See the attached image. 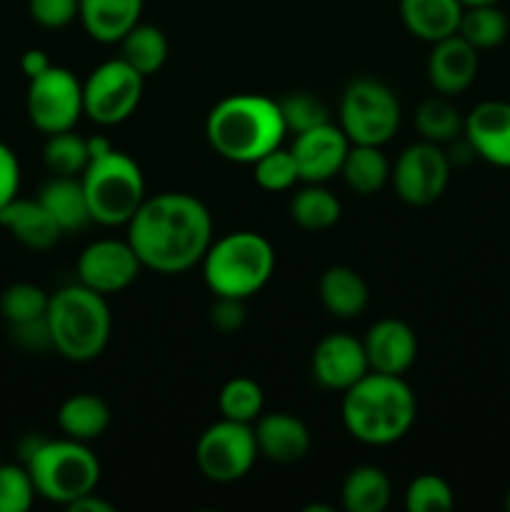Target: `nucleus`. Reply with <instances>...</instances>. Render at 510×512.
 <instances>
[{"mask_svg": "<svg viewBox=\"0 0 510 512\" xmlns=\"http://www.w3.org/2000/svg\"><path fill=\"white\" fill-rule=\"evenodd\" d=\"M280 113H283L285 128L293 130L295 135L305 133L310 128L330 123L328 105L313 93H290L288 98L278 100Z\"/></svg>", "mask_w": 510, "mask_h": 512, "instance_id": "37", "label": "nucleus"}, {"mask_svg": "<svg viewBox=\"0 0 510 512\" xmlns=\"http://www.w3.org/2000/svg\"><path fill=\"white\" fill-rule=\"evenodd\" d=\"M363 348L370 370L385 375H403L418 358L415 330L398 318H383L370 325Z\"/></svg>", "mask_w": 510, "mask_h": 512, "instance_id": "17", "label": "nucleus"}, {"mask_svg": "<svg viewBox=\"0 0 510 512\" xmlns=\"http://www.w3.org/2000/svg\"><path fill=\"white\" fill-rule=\"evenodd\" d=\"M128 243L143 268L178 275L198 265L213 243V218L195 195L145 198L128 223Z\"/></svg>", "mask_w": 510, "mask_h": 512, "instance_id": "1", "label": "nucleus"}, {"mask_svg": "<svg viewBox=\"0 0 510 512\" xmlns=\"http://www.w3.org/2000/svg\"><path fill=\"white\" fill-rule=\"evenodd\" d=\"M455 505L453 488L440 475H418L405 490V510L408 512H448Z\"/></svg>", "mask_w": 510, "mask_h": 512, "instance_id": "35", "label": "nucleus"}, {"mask_svg": "<svg viewBox=\"0 0 510 512\" xmlns=\"http://www.w3.org/2000/svg\"><path fill=\"white\" fill-rule=\"evenodd\" d=\"M143 80L123 58L100 63L83 83L85 115L105 128L128 120L143 98Z\"/></svg>", "mask_w": 510, "mask_h": 512, "instance_id": "9", "label": "nucleus"}, {"mask_svg": "<svg viewBox=\"0 0 510 512\" xmlns=\"http://www.w3.org/2000/svg\"><path fill=\"white\" fill-rule=\"evenodd\" d=\"M478 75V48L468 43L463 35L433 43V53L428 58V80L438 95H460L473 85Z\"/></svg>", "mask_w": 510, "mask_h": 512, "instance_id": "18", "label": "nucleus"}, {"mask_svg": "<svg viewBox=\"0 0 510 512\" xmlns=\"http://www.w3.org/2000/svg\"><path fill=\"white\" fill-rule=\"evenodd\" d=\"M465 118H460L458 108L448 100V95L428 98L415 110V130L420 133V140L428 143H455L463 135Z\"/></svg>", "mask_w": 510, "mask_h": 512, "instance_id": "30", "label": "nucleus"}, {"mask_svg": "<svg viewBox=\"0 0 510 512\" xmlns=\"http://www.w3.org/2000/svg\"><path fill=\"white\" fill-rule=\"evenodd\" d=\"M25 468L35 493L68 508L73 500L93 493L100 480V463L88 443L80 440H38L25 455Z\"/></svg>", "mask_w": 510, "mask_h": 512, "instance_id": "6", "label": "nucleus"}, {"mask_svg": "<svg viewBox=\"0 0 510 512\" xmlns=\"http://www.w3.org/2000/svg\"><path fill=\"white\" fill-rule=\"evenodd\" d=\"M50 295L33 283H13L0 295V313L8 320V325L33 323V320L45 318L48 313Z\"/></svg>", "mask_w": 510, "mask_h": 512, "instance_id": "34", "label": "nucleus"}, {"mask_svg": "<svg viewBox=\"0 0 510 512\" xmlns=\"http://www.w3.org/2000/svg\"><path fill=\"white\" fill-rule=\"evenodd\" d=\"M460 3H463V8H470V5H493L500 0H460Z\"/></svg>", "mask_w": 510, "mask_h": 512, "instance_id": "45", "label": "nucleus"}, {"mask_svg": "<svg viewBox=\"0 0 510 512\" xmlns=\"http://www.w3.org/2000/svg\"><path fill=\"white\" fill-rule=\"evenodd\" d=\"M35 485L25 465H0V512H25L35 500Z\"/></svg>", "mask_w": 510, "mask_h": 512, "instance_id": "38", "label": "nucleus"}, {"mask_svg": "<svg viewBox=\"0 0 510 512\" xmlns=\"http://www.w3.org/2000/svg\"><path fill=\"white\" fill-rule=\"evenodd\" d=\"M348 148L350 140L345 138L340 125L325 123L295 135L290 153H293L303 183H325L340 175Z\"/></svg>", "mask_w": 510, "mask_h": 512, "instance_id": "14", "label": "nucleus"}, {"mask_svg": "<svg viewBox=\"0 0 510 512\" xmlns=\"http://www.w3.org/2000/svg\"><path fill=\"white\" fill-rule=\"evenodd\" d=\"M258 455L273 463H298L310 450V430L290 413L260 415L253 423Z\"/></svg>", "mask_w": 510, "mask_h": 512, "instance_id": "19", "label": "nucleus"}, {"mask_svg": "<svg viewBox=\"0 0 510 512\" xmlns=\"http://www.w3.org/2000/svg\"><path fill=\"white\" fill-rule=\"evenodd\" d=\"M418 400L403 375L370 370L343 393V425L358 443L393 445L408 435Z\"/></svg>", "mask_w": 510, "mask_h": 512, "instance_id": "3", "label": "nucleus"}, {"mask_svg": "<svg viewBox=\"0 0 510 512\" xmlns=\"http://www.w3.org/2000/svg\"><path fill=\"white\" fill-rule=\"evenodd\" d=\"M80 183L90 218L100 225H128L148 198L140 165L115 148L90 160L80 175Z\"/></svg>", "mask_w": 510, "mask_h": 512, "instance_id": "7", "label": "nucleus"}, {"mask_svg": "<svg viewBox=\"0 0 510 512\" xmlns=\"http://www.w3.org/2000/svg\"><path fill=\"white\" fill-rule=\"evenodd\" d=\"M0 225L10 230L15 240L33 250H48L60 240L63 230L55 223L53 215L45 210V205L35 200L13 198L0 210Z\"/></svg>", "mask_w": 510, "mask_h": 512, "instance_id": "21", "label": "nucleus"}, {"mask_svg": "<svg viewBox=\"0 0 510 512\" xmlns=\"http://www.w3.org/2000/svg\"><path fill=\"white\" fill-rule=\"evenodd\" d=\"M13 338L18 340L23 348L28 350H43V348H53L50 343V330H48V320L40 318L33 320V323H23V325H13Z\"/></svg>", "mask_w": 510, "mask_h": 512, "instance_id": "42", "label": "nucleus"}, {"mask_svg": "<svg viewBox=\"0 0 510 512\" xmlns=\"http://www.w3.org/2000/svg\"><path fill=\"white\" fill-rule=\"evenodd\" d=\"M318 293L323 308L340 320L358 318L368 308V285L348 265H333L325 270Z\"/></svg>", "mask_w": 510, "mask_h": 512, "instance_id": "23", "label": "nucleus"}, {"mask_svg": "<svg viewBox=\"0 0 510 512\" xmlns=\"http://www.w3.org/2000/svg\"><path fill=\"white\" fill-rule=\"evenodd\" d=\"M50 58L48 55L43 53V50H25L23 53V58H20V70H23L25 73V78H35V75H40V73H45V70L50 68Z\"/></svg>", "mask_w": 510, "mask_h": 512, "instance_id": "43", "label": "nucleus"}, {"mask_svg": "<svg viewBox=\"0 0 510 512\" xmlns=\"http://www.w3.org/2000/svg\"><path fill=\"white\" fill-rule=\"evenodd\" d=\"M38 200L45 205L55 223L60 225L63 233H73V230L85 228L90 223L88 200H85V190L80 178H65V175H53L48 183L40 188Z\"/></svg>", "mask_w": 510, "mask_h": 512, "instance_id": "24", "label": "nucleus"}, {"mask_svg": "<svg viewBox=\"0 0 510 512\" xmlns=\"http://www.w3.org/2000/svg\"><path fill=\"white\" fill-rule=\"evenodd\" d=\"M310 370H313V378L318 380V385L345 393V390L353 388L363 375L370 373L363 340L345 333L325 335V338L315 345Z\"/></svg>", "mask_w": 510, "mask_h": 512, "instance_id": "15", "label": "nucleus"}, {"mask_svg": "<svg viewBox=\"0 0 510 512\" xmlns=\"http://www.w3.org/2000/svg\"><path fill=\"white\" fill-rule=\"evenodd\" d=\"M50 343L73 363H88L105 350L113 330V318L105 295L85 288L83 283L55 290L45 313Z\"/></svg>", "mask_w": 510, "mask_h": 512, "instance_id": "4", "label": "nucleus"}, {"mask_svg": "<svg viewBox=\"0 0 510 512\" xmlns=\"http://www.w3.org/2000/svg\"><path fill=\"white\" fill-rule=\"evenodd\" d=\"M390 163L385 158L383 148L378 145H353L350 143L348 155L343 160V175L345 185L358 195H373L383 188L390 180Z\"/></svg>", "mask_w": 510, "mask_h": 512, "instance_id": "27", "label": "nucleus"}, {"mask_svg": "<svg viewBox=\"0 0 510 512\" xmlns=\"http://www.w3.org/2000/svg\"><path fill=\"white\" fill-rule=\"evenodd\" d=\"M290 218L298 228L318 233L333 228L340 220V200L320 183H308L290 200Z\"/></svg>", "mask_w": 510, "mask_h": 512, "instance_id": "29", "label": "nucleus"}, {"mask_svg": "<svg viewBox=\"0 0 510 512\" xmlns=\"http://www.w3.org/2000/svg\"><path fill=\"white\" fill-rule=\"evenodd\" d=\"M263 388L253 378H233L218 395V408L225 420L253 425L263 415Z\"/></svg>", "mask_w": 510, "mask_h": 512, "instance_id": "33", "label": "nucleus"}, {"mask_svg": "<svg viewBox=\"0 0 510 512\" xmlns=\"http://www.w3.org/2000/svg\"><path fill=\"white\" fill-rule=\"evenodd\" d=\"M58 425L65 438L90 443L98 440L110 425V408L103 398L90 393L70 395L58 410Z\"/></svg>", "mask_w": 510, "mask_h": 512, "instance_id": "25", "label": "nucleus"}, {"mask_svg": "<svg viewBox=\"0 0 510 512\" xmlns=\"http://www.w3.org/2000/svg\"><path fill=\"white\" fill-rule=\"evenodd\" d=\"M28 118L40 133L53 135L73 130L83 110V83L68 68L50 65L45 73L35 75L28 83Z\"/></svg>", "mask_w": 510, "mask_h": 512, "instance_id": "11", "label": "nucleus"}, {"mask_svg": "<svg viewBox=\"0 0 510 512\" xmlns=\"http://www.w3.org/2000/svg\"><path fill=\"white\" fill-rule=\"evenodd\" d=\"M80 0H28L30 18L43 28H65L78 18Z\"/></svg>", "mask_w": 510, "mask_h": 512, "instance_id": "39", "label": "nucleus"}, {"mask_svg": "<svg viewBox=\"0 0 510 512\" xmlns=\"http://www.w3.org/2000/svg\"><path fill=\"white\" fill-rule=\"evenodd\" d=\"M258 458L253 425L218 420L195 443V463L213 483H235L245 478Z\"/></svg>", "mask_w": 510, "mask_h": 512, "instance_id": "10", "label": "nucleus"}, {"mask_svg": "<svg viewBox=\"0 0 510 512\" xmlns=\"http://www.w3.org/2000/svg\"><path fill=\"white\" fill-rule=\"evenodd\" d=\"M45 168L53 175H65V178H80L90 163L88 138H80L73 130L48 135V143L43 148Z\"/></svg>", "mask_w": 510, "mask_h": 512, "instance_id": "32", "label": "nucleus"}, {"mask_svg": "<svg viewBox=\"0 0 510 512\" xmlns=\"http://www.w3.org/2000/svg\"><path fill=\"white\" fill-rule=\"evenodd\" d=\"M245 300L240 298H225V295H215V305L210 310V320L223 333H233L243 325L245 320Z\"/></svg>", "mask_w": 510, "mask_h": 512, "instance_id": "40", "label": "nucleus"}, {"mask_svg": "<svg viewBox=\"0 0 510 512\" xmlns=\"http://www.w3.org/2000/svg\"><path fill=\"white\" fill-rule=\"evenodd\" d=\"M393 498V483L375 465H360L348 473L340 500L348 512H383Z\"/></svg>", "mask_w": 510, "mask_h": 512, "instance_id": "26", "label": "nucleus"}, {"mask_svg": "<svg viewBox=\"0 0 510 512\" xmlns=\"http://www.w3.org/2000/svg\"><path fill=\"white\" fill-rule=\"evenodd\" d=\"M463 138L478 158L510 168V103L483 100L465 115Z\"/></svg>", "mask_w": 510, "mask_h": 512, "instance_id": "16", "label": "nucleus"}, {"mask_svg": "<svg viewBox=\"0 0 510 512\" xmlns=\"http://www.w3.org/2000/svg\"><path fill=\"white\" fill-rule=\"evenodd\" d=\"M143 270L133 245L125 240L103 238L90 243L78 258V283L100 295H113L130 288Z\"/></svg>", "mask_w": 510, "mask_h": 512, "instance_id": "13", "label": "nucleus"}, {"mask_svg": "<svg viewBox=\"0 0 510 512\" xmlns=\"http://www.w3.org/2000/svg\"><path fill=\"white\" fill-rule=\"evenodd\" d=\"M338 125L353 145L383 148L400 125V103L393 90L373 78H358L345 88Z\"/></svg>", "mask_w": 510, "mask_h": 512, "instance_id": "8", "label": "nucleus"}, {"mask_svg": "<svg viewBox=\"0 0 510 512\" xmlns=\"http://www.w3.org/2000/svg\"><path fill=\"white\" fill-rule=\"evenodd\" d=\"M450 168L453 163L438 143L418 140L398 155L390 170V183L403 203L423 208L445 193L450 183Z\"/></svg>", "mask_w": 510, "mask_h": 512, "instance_id": "12", "label": "nucleus"}, {"mask_svg": "<svg viewBox=\"0 0 510 512\" xmlns=\"http://www.w3.org/2000/svg\"><path fill=\"white\" fill-rule=\"evenodd\" d=\"M285 120L280 103L265 95H230L213 105L205 120V138L220 158L248 163L283 143Z\"/></svg>", "mask_w": 510, "mask_h": 512, "instance_id": "2", "label": "nucleus"}, {"mask_svg": "<svg viewBox=\"0 0 510 512\" xmlns=\"http://www.w3.org/2000/svg\"><path fill=\"white\" fill-rule=\"evenodd\" d=\"M508 30V15L498 8V3L463 8V18L458 25V35H463L478 50L498 48L508 38Z\"/></svg>", "mask_w": 510, "mask_h": 512, "instance_id": "31", "label": "nucleus"}, {"mask_svg": "<svg viewBox=\"0 0 510 512\" xmlns=\"http://www.w3.org/2000/svg\"><path fill=\"white\" fill-rule=\"evenodd\" d=\"M20 188V165L13 150L5 143H0V210L18 198Z\"/></svg>", "mask_w": 510, "mask_h": 512, "instance_id": "41", "label": "nucleus"}, {"mask_svg": "<svg viewBox=\"0 0 510 512\" xmlns=\"http://www.w3.org/2000/svg\"><path fill=\"white\" fill-rule=\"evenodd\" d=\"M168 38L160 28L148 23H138L125 38L120 40V58L138 70L143 78L155 75L168 60Z\"/></svg>", "mask_w": 510, "mask_h": 512, "instance_id": "28", "label": "nucleus"}, {"mask_svg": "<svg viewBox=\"0 0 510 512\" xmlns=\"http://www.w3.org/2000/svg\"><path fill=\"white\" fill-rule=\"evenodd\" d=\"M200 265L210 293L248 300L268 285L275 270V250L260 233L238 230L213 240Z\"/></svg>", "mask_w": 510, "mask_h": 512, "instance_id": "5", "label": "nucleus"}, {"mask_svg": "<svg viewBox=\"0 0 510 512\" xmlns=\"http://www.w3.org/2000/svg\"><path fill=\"white\" fill-rule=\"evenodd\" d=\"M400 18L410 35L425 43H438L458 33L463 3L460 0H400Z\"/></svg>", "mask_w": 510, "mask_h": 512, "instance_id": "22", "label": "nucleus"}, {"mask_svg": "<svg viewBox=\"0 0 510 512\" xmlns=\"http://www.w3.org/2000/svg\"><path fill=\"white\" fill-rule=\"evenodd\" d=\"M505 505H508V510H510V490H508V500H505Z\"/></svg>", "mask_w": 510, "mask_h": 512, "instance_id": "46", "label": "nucleus"}, {"mask_svg": "<svg viewBox=\"0 0 510 512\" xmlns=\"http://www.w3.org/2000/svg\"><path fill=\"white\" fill-rule=\"evenodd\" d=\"M68 510L70 512H115V505H110L108 500L98 498V495H95V490H93V493H88V495H83V498L73 500V503L68 505Z\"/></svg>", "mask_w": 510, "mask_h": 512, "instance_id": "44", "label": "nucleus"}, {"mask_svg": "<svg viewBox=\"0 0 510 512\" xmlns=\"http://www.w3.org/2000/svg\"><path fill=\"white\" fill-rule=\"evenodd\" d=\"M143 0H80L78 20L98 43H120L140 23Z\"/></svg>", "mask_w": 510, "mask_h": 512, "instance_id": "20", "label": "nucleus"}, {"mask_svg": "<svg viewBox=\"0 0 510 512\" xmlns=\"http://www.w3.org/2000/svg\"><path fill=\"white\" fill-rule=\"evenodd\" d=\"M253 178L268 193H280V190H290L300 180L298 165H295L290 148H275L265 153L253 163Z\"/></svg>", "mask_w": 510, "mask_h": 512, "instance_id": "36", "label": "nucleus"}]
</instances>
